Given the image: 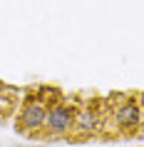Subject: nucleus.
Segmentation results:
<instances>
[{
  "label": "nucleus",
  "instance_id": "f257e3e1",
  "mask_svg": "<svg viewBox=\"0 0 144 147\" xmlns=\"http://www.w3.org/2000/svg\"><path fill=\"white\" fill-rule=\"evenodd\" d=\"M47 105L45 100H38V97H32V100H27L20 107V112H17V120H15V127L23 135H27V132H35L40 130L42 125H45V117H47Z\"/></svg>",
  "mask_w": 144,
  "mask_h": 147
},
{
  "label": "nucleus",
  "instance_id": "f03ea898",
  "mask_svg": "<svg viewBox=\"0 0 144 147\" xmlns=\"http://www.w3.org/2000/svg\"><path fill=\"white\" fill-rule=\"evenodd\" d=\"M72 115L75 110L65 105V102H55L47 107V117H45V127L50 137H65L72 132Z\"/></svg>",
  "mask_w": 144,
  "mask_h": 147
},
{
  "label": "nucleus",
  "instance_id": "7ed1b4c3",
  "mask_svg": "<svg viewBox=\"0 0 144 147\" xmlns=\"http://www.w3.org/2000/svg\"><path fill=\"white\" fill-rule=\"evenodd\" d=\"M112 117H114V122H117L119 130H132V127H137L142 122V107L134 100H124L122 105L114 107Z\"/></svg>",
  "mask_w": 144,
  "mask_h": 147
},
{
  "label": "nucleus",
  "instance_id": "20e7f679",
  "mask_svg": "<svg viewBox=\"0 0 144 147\" xmlns=\"http://www.w3.org/2000/svg\"><path fill=\"white\" fill-rule=\"evenodd\" d=\"M97 127H99V112H94L92 107L75 110V115H72V130L82 132V135H90Z\"/></svg>",
  "mask_w": 144,
  "mask_h": 147
}]
</instances>
